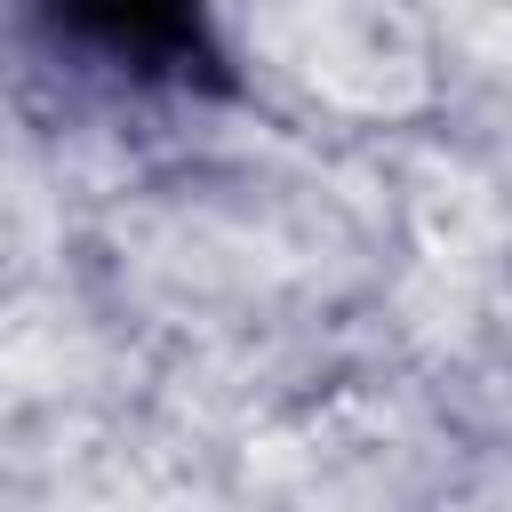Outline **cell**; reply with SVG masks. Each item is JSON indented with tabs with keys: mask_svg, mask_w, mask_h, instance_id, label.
<instances>
[{
	"mask_svg": "<svg viewBox=\"0 0 512 512\" xmlns=\"http://www.w3.org/2000/svg\"><path fill=\"white\" fill-rule=\"evenodd\" d=\"M24 8L56 48L88 56L128 88H200V96L232 88L208 0H24Z\"/></svg>",
	"mask_w": 512,
	"mask_h": 512,
	"instance_id": "cell-1",
	"label": "cell"
}]
</instances>
